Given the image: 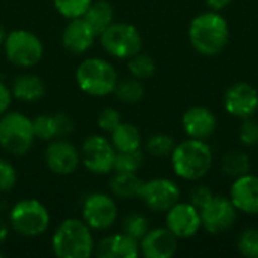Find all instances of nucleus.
<instances>
[{"label":"nucleus","mask_w":258,"mask_h":258,"mask_svg":"<svg viewBox=\"0 0 258 258\" xmlns=\"http://www.w3.org/2000/svg\"><path fill=\"white\" fill-rule=\"evenodd\" d=\"M189 39L198 53L204 56H218L224 51L230 39L228 23L215 11L203 12L192 20Z\"/></svg>","instance_id":"obj_1"},{"label":"nucleus","mask_w":258,"mask_h":258,"mask_svg":"<svg viewBox=\"0 0 258 258\" xmlns=\"http://www.w3.org/2000/svg\"><path fill=\"white\" fill-rule=\"evenodd\" d=\"M51 249L57 258L92 257L95 251L92 231L83 219L68 218L54 230Z\"/></svg>","instance_id":"obj_2"},{"label":"nucleus","mask_w":258,"mask_h":258,"mask_svg":"<svg viewBox=\"0 0 258 258\" xmlns=\"http://www.w3.org/2000/svg\"><path fill=\"white\" fill-rule=\"evenodd\" d=\"M174 172L184 180L197 181L203 178L213 165V153L203 139H187L175 145L172 154Z\"/></svg>","instance_id":"obj_3"},{"label":"nucleus","mask_w":258,"mask_h":258,"mask_svg":"<svg viewBox=\"0 0 258 258\" xmlns=\"http://www.w3.org/2000/svg\"><path fill=\"white\" fill-rule=\"evenodd\" d=\"M76 82L82 92L91 97H106L113 94L119 79L116 68L106 59L88 57L76 70Z\"/></svg>","instance_id":"obj_4"},{"label":"nucleus","mask_w":258,"mask_h":258,"mask_svg":"<svg viewBox=\"0 0 258 258\" xmlns=\"http://www.w3.org/2000/svg\"><path fill=\"white\" fill-rule=\"evenodd\" d=\"M33 122L21 112L8 110L0 116V147L14 156L29 153L35 142Z\"/></svg>","instance_id":"obj_5"},{"label":"nucleus","mask_w":258,"mask_h":258,"mask_svg":"<svg viewBox=\"0 0 258 258\" xmlns=\"http://www.w3.org/2000/svg\"><path fill=\"white\" fill-rule=\"evenodd\" d=\"M9 225L23 237H39L48 230L50 213L41 201L35 198H24L15 203L11 209Z\"/></svg>","instance_id":"obj_6"},{"label":"nucleus","mask_w":258,"mask_h":258,"mask_svg":"<svg viewBox=\"0 0 258 258\" xmlns=\"http://www.w3.org/2000/svg\"><path fill=\"white\" fill-rule=\"evenodd\" d=\"M6 59L18 68H32L44 56V45L38 35L26 29L6 33L3 42Z\"/></svg>","instance_id":"obj_7"},{"label":"nucleus","mask_w":258,"mask_h":258,"mask_svg":"<svg viewBox=\"0 0 258 258\" xmlns=\"http://www.w3.org/2000/svg\"><path fill=\"white\" fill-rule=\"evenodd\" d=\"M98 38L104 51L116 59H130L142 50V36L130 23H112Z\"/></svg>","instance_id":"obj_8"},{"label":"nucleus","mask_w":258,"mask_h":258,"mask_svg":"<svg viewBox=\"0 0 258 258\" xmlns=\"http://www.w3.org/2000/svg\"><path fill=\"white\" fill-rule=\"evenodd\" d=\"M80 163L92 174L106 175L113 172L116 150L103 135L88 136L80 147Z\"/></svg>","instance_id":"obj_9"},{"label":"nucleus","mask_w":258,"mask_h":258,"mask_svg":"<svg viewBox=\"0 0 258 258\" xmlns=\"http://www.w3.org/2000/svg\"><path fill=\"white\" fill-rule=\"evenodd\" d=\"M118 218V207L107 194L95 192L86 197L82 206V219L91 230H109Z\"/></svg>","instance_id":"obj_10"},{"label":"nucleus","mask_w":258,"mask_h":258,"mask_svg":"<svg viewBox=\"0 0 258 258\" xmlns=\"http://www.w3.org/2000/svg\"><path fill=\"white\" fill-rule=\"evenodd\" d=\"M139 198L150 210L163 213L178 203L180 189L177 183L169 178H154L150 181H144Z\"/></svg>","instance_id":"obj_11"},{"label":"nucleus","mask_w":258,"mask_h":258,"mask_svg":"<svg viewBox=\"0 0 258 258\" xmlns=\"http://www.w3.org/2000/svg\"><path fill=\"white\" fill-rule=\"evenodd\" d=\"M201 225L210 234H222L233 227L237 218V209L231 200L224 197H213L201 210Z\"/></svg>","instance_id":"obj_12"},{"label":"nucleus","mask_w":258,"mask_h":258,"mask_svg":"<svg viewBox=\"0 0 258 258\" xmlns=\"http://www.w3.org/2000/svg\"><path fill=\"white\" fill-rule=\"evenodd\" d=\"M44 160L47 168L56 175H70L80 165V151L74 144L62 139H53L48 142Z\"/></svg>","instance_id":"obj_13"},{"label":"nucleus","mask_w":258,"mask_h":258,"mask_svg":"<svg viewBox=\"0 0 258 258\" xmlns=\"http://www.w3.org/2000/svg\"><path fill=\"white\" fill-rule=\"evenodd\" d=\"M224 106L231 116L251 118L258 110L257 89L246 82L234 83L225 92Z\"/></svg>","instance_id":"obj_14"},{"label":"nucleus","mask_w":258,"mask_h":258,"mask_svg":"<svg viewBox=\"0 0 258 258\" xmlns=\"http://www.w3.org/2000/svg\"><path fill=\"white\" fill-rule=\"evenodd\" d=\"M166 227L178 239H190L203 227L200 210L190 203H177L166 212Z\"/></svg>","instance_id":"obj_15"},{"label":"nucleus","mask_w":258,"mask_h":258,"mask_svg":"<svg viewBox=\"0 0 258 258\" xmlns=\"http://www.w3.org/2000/svg\"><path fill=\"white\" fill-rule=\"evenodd\" d=\"M178 248V237L166 228L148 230L139 240V251L147 258H171Z\"/></svg>","instance_id":"obj_16"},{"label":"nucleus","mask_w":258,"mask_h":258,"mask_svg":"<svg viewBox=\"0 0 258 258\" xmlns=\"http://www.w3.org/2000/svg\"><path fill=\"white\" fill-rule=\"evenodd\" d=\"M95 39L97 33L83 17L70 20L62 32V45L73 54L86 53L94 45Z\"/></svg>","instance_id":"obj_17"},{"label":"nucleus","mask_w":258,"mask_h":258,"mask_svg":"<svg viewBox=\"0 0 258 258\" xmlns=\"http://www.w3.org/2000/svg\"><path fill=\"white\" fill-rule=\"evenodd\" d=\"M32 122H33L35 138L47 142L53 139L68 138L74 132V121L65 112H57L54 115L44 113L32 119Z\"/></svg>","instance_id":"obj_18"},{"label":"nucleus","mask_w":258,"mask_h":258,"mask_svg":"<svg viewBox=\"0 0 258 258\" xmlns=\"http://www.w3.org/2000/svg\"><path fill=\"white\" fill-rule=\"evenodd\" d=\"M230 200L237 210L248 215H258V177L246 174L234 178Z\"/></svg>","instance_id":"obj_19"},{"label":"nucleus","mask_w":258,"mask_h":258,"mask_svg":"<svg viewBox=\"0 0 258 258\" xmlns=\"http://www.w3.org/2000/svg\"><path fill=\"white\" fill-rule=\"evenodd\" d=\"M181 124L187 136L204 141L216 130V116L210 109L197 106L184 112Z\"/></svg>","instance_id":"obj_20"},{"label":"nucleus","mask_w":258,"mask_h":258,"mask_svg":"<svg viewBox=\"0 0 258 258\" xmlns=\"http://www.w3.org/2000/svg\"><path fill=\"white\" fill-rule=\"evenodd\" d=\"M94 254L98 258H136L139 251V242L125 233L112 234L98 242Z\"/></svg>","instance_id":"obj_21"},{"label":"nucleus","mask_w":258,"mask_h":258,"mask_svg":"<svg viewBox=\"0 0 258 258\" xmlns=\"http://www.w3.org/2000/svg\"><path fill=\"white\" fill-rule=\"evenodd\" d=\"M12 97L26 103H33L45 95V83L36 74H20L11 86Z\"/></svg>","instance_id":"obj_22"},{"label":"nucleus","mask_w":258,"mask_h":258,"mask_svg":"<svg viewBox=\"0 0 258 258\" xmlns=\"http://www.w3.org/2000/svg\"><path fill=\"white\" fill-rule=\"evenodd\" d=\"M115 11L110 2L107 0H92L89 8L86 9L83 18L94 29L97 36H100L112 23H113Z\"/></svg>","instance_id":"obj_23"},{"label":"nucleus","mask_w":258,"mask_h":258,"mask_svg":"<svg viewBox=\"0 0 258 258\" xmlns=\"http://www.w3.org/2000/svg\"><path fill=\"white\" fill-rule=\"evenodd\" d=\"M144 181L136 175V172H121L115 171L110 178V190L116 198L130 200L139 198Z\"/></svg>","instance_id":"obj_24"},{"label":"nucleus","mask_w":258,"mask_h":258,"mask_svg":"<svg viewBox=\"0 0 258 258\" xmlns=\"http://www.w3.org/2000/svg\"><path fill=\"white\" fill-rule=\"evenodd\" d=\"M110 135V142L116 151H133L141 148V132L130 122H121Z\"/></svg>","instance_id":"obj_25"},{"label":"nucleus","mask_w":258,"mask_h":258,"mask_svg":"<svg viewBox=\"0 0 258 258\" xmlns=\"http://www.w3.org/2000/svg\"><path fill=\"white\" fill-rule=\"evenodd\" d=\"M222 171L225 175L231 178H239L242 175L249 174L251 171V159L246 153L231 150L222 157Z\"/></svg>","instance_id":"obj_26"},{"label":"nucleus","mask_w":258,"mask_h":258,"mask_svg":"<svg viewBox=\"0 0 258 258\" xmlns=\"http://www.w3.org/2000/svg\"><path fill=\"white\" fill-rule=\"evenodd\" d=\"M113 94L124 104H136L144 98L145 89L141 80L133 77V79H125V80L118 82Z\"/></svg>","instance_id":"obj_27"},{"label":"nucleus","mask_w":258,"mask_h":258,"mask_svg":"<svg viewBox=\"0 0 258 258\" xmlns=\"http://www.w3.org/2000/svg\"><path fill=\"white\" fill-rule=\"evenodd\" d=\"M127 68L130 71V74L139 80L144 79H150L154 76L156 73V62L151 56L145 54V53H136L135 56H132L128 59Z\"/></svg>","instance_id":"obj_28"},{"label":"nucleus","mask_w":258,"mask_h":258,"mask_svg":"<svg viewBox=\"0 0 258 258\" xmlns=\"http://www.w3.org/2000/svg\"><path fill=\"white\" fill-rule=\"evenodd\" d=\"M144 163V154L139 150L133 151H116L113 171L121 172H138Z\"/></svg>","instance_id":"obj_29"},{"label":"nucleus","mask_w":258,"mask_h":258,"mask_svg":"<svg viewBox=\"0 0 258 258\" xmlns=\"http://www.w3.org/2000/svg\"><path fill=\"white\" fill-rule=\"evenodd\" d=\"M175 148V142L171 135L166 133H154L147 141V151L156 157L171 156Z\"/></svg>","instance_id":"obj_30"},{"label":"nucleus","mask_w":258,"mask_h":258,"mask_svg":"<svg viewBox=\"0 0 258 258\" xmlns=\"http://www.w3.org/2000/svg\"><path fill=\"white\" fill-rule=\"evenodd\" d=\"M92 0H53L56 11L67 20L83 17Z\"/></svg>","instance_id":"obj_31"},{"label":"nucleus","mask_w":258,"mask_h":258,"mask_svg":"<svg viewBox=\"0 0 258 258\" xmlns=\"http://www.w3.org/2000/svg\"><path fill=\"white\" fill-rule=\"evenodd\" d=\"M122 233H125L127 236L136 239L138 242L148 233L150 225H148V219L144 215L139 213H132L124 219L122 224Z\"/></svg>","instance_id":"obj_32"},{"label":"nucleus","mask_w":258,"mask_h":258,"mask_svg":"<svg viewBox=\"0 0 258 258\" xmlns=\"http://www.w3.org/2000/svg\"><path fill=\"white\" fill-rule=\"evenodd\" d=\"M239 251L249 258H258V230L249 228L239 239Z\"/></svg>","instance_id":"obj_33"},{"label":"nucleus","mask_w":258,"mask_h":258,"mask_svg":"<svg viewBox=\"0 0 258 258\" xmlns=\"http://www.w3.org/2000/svg\"><path fill=\"white\" fill-rule=\"evenodd\" d=\"M17 184V169L5 159H0V194L11 192Z\"/></svg>","instance_id":"obj_34"},{"label":"nucleus","mask_w":258,"mask_h":258,"mask_svg":"<svg viewBox=\"0 0 258 258\" xmlns=\"http://www.w3.org/2000/svg\"><path fill=\"white\" fill-rule=\"evenodd\" d=\"M121 122H122L121 115L113 107H104L97 116V125L107 133H112Z\"/></svg>","instance_id":"obj_35"},{"label":"nucleus","mask_w":258,"mask_h":258,"mask_svg":"<svg viewBox=\"0 0 258 258\" xmlns=\"http://www.w3.org/2000/svg\"><path fill=\"white\" fill-rule=\"evenodd\" d=\"M240 142L246 147H254L258 144V122L255 119L245 118L239 130Z\"/></svg>","instance_id":"obj_36"},{"label":"nucleus","mask_w":258,"mask_h":258,"mask_svg":"<svg viewBox=\"0 0 258 258\" xmlns=\"http://www.w3.org/2000/svg\"><path fill=\"white\" fill-rule=\"evenodd\" d=\"M213 197H215L213 192L207 186H197L190 192V204L194 207H197L198 210H201Z\"/></svg>","instance_id":"obj_37"},{"label":"nucleus","mask_w":258,"mask_h":258,"mask_svg":"<svg viewBox=\"0 0 258 258\" xmlns=\"http://www.w3.org/2000/svg\"><path fill=\"white\" fill-rule=\"evenodd\" d=\"M12 92H11V88H8L5 83L0 82V116L3 113H6L11 107V103H12Z\"/></svg>","instance_id":"obj_38"},{"label":"nucleus","mask_w":258,"mask_h":258,"mask_svg":"<svg viewBox=\"0 0 258 258\" xmlns=\"http://www.w3.org/2000/svg\"><path fill=\"white\" fill-rule=\"evenodd\" d=\"M206 3L212 11H221L227 8L231 3V0H206Z\"/></svg>","instance_id":"obj_39"},{"label":"nucleus","mask_w":258,"mask_h":258,"mask_svg":"<svg viewBox=\"0 0 258 258\" xmlns=\"http://www.w3.org/2000/svg\"><path fill=\"white\" fill-rule=\"evenodd\" d=\"M8 234H9V228L5 222L0 221V246L5 243V240L8 239Z\"/></svg>","instance_id":"obj_40"},{"label":"nucleus","mask_w":258,"mask_h":258,"mask_svg":"<svg viewBox=\"0 0 258 258\" xmlns=\"http://www.w3.org/2000/svg\"><path fill=\"white\" fill-rule=\"evenodd\" d=\"M5 38H6V32H5V27L0 24V45H3L5 42Z\"/></svg>","instance_id":"obj_41"},{"label":"nucleus","mask_w":258,"mask_h":258,"mask_svg":"<svg viewBox=\"0 0 258 258\" xmlns=\"http://www.w3.org/2000/svg\"><path fill=\"white\" fill-rule=\"evenodd\" d=\"M2 257H3V254H2V252H0V258H2Z\"/></svg>","instance_id":"obj_42"}]
</instances>
